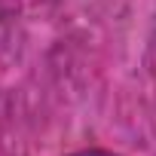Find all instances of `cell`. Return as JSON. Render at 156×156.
<instances>
[{
  "label": "cell",
  "mask_w": 156,
  "mask_h": 156,
  "mask_svg": "<svg viewBox=\"0 0 156 156\" xmlns=\"http://www.w3.org/2000/svg\"><path fill=\"white\" fill-rule=\"evenodd\" d=\"M73 156H116L110 150H83V153H73Z\"/></svg>",
  "instance_id": "1"
}]
</instances>
